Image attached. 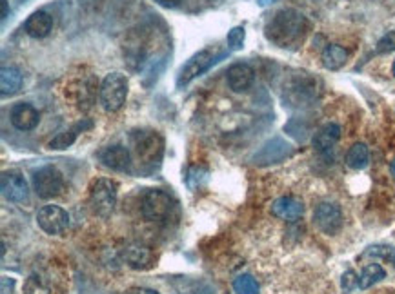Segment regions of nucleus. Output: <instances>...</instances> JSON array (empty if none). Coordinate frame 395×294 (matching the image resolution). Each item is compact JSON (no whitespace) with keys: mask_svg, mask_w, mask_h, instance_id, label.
I'll return each instance as SVG.
<instances>
[{"mask_svg":"<svg viewBox=\"0 0 395 294\" xmlns=\"http://www.w3.org/2000/svg\"><path fill=\"white\" fill-rule=\"evenodd\" d=\"M266 38L270 42L275 44L282 49H292L302 44L308 31H310V22L301 11L286 8L273 15L266 24Z\"/></svg>","mask_w":395,"mask_h":294,"instance_id":"nucleus-1","label":"nucleus"},{"mask_svg":"<svg viewBox=\"0 0 395 294\" xmlns=\"http://www.w3.org/2000/svg\"><path fill=\"white\" fill-rule=\"evenodd\" d=\"M118 187L109 178H99L93 182L90 191V206L97 216H109L117 206Z\"/></svg>","mask_w":395,"mask_h":294,"instance_id":"nucleus-2","label":"nucleus"},{"mask_svg":"<svg viewBox=\"0 0 395 294\" xmlns=\"http://www.w3.org/2000/svg\"><path fill=\"white\" fill-rule=\"evenodd\" d=\"M127 98V79L123 73H109L100 85V102L104 109L115 113L123 108Z\"/></svg>","mask_w":395,"mask_h":294,"instance_id":"nucleus-3","label":"nucleus"},{"mask_svg":"<svg viewBox=\"0 0 395 294\" xmlns=\"http://www.w3.org/2000/svg\"><path fill=\"white\" fill-rule=\"evenodd\" d=\"M173 200L162 189H150L144 193L141 202V211L142 216L150 222H162L171 216L173 211Z\"/></svg>","mask_w":395,"mask_h":294,"instance_id":"nucleus-4","label":"nucleus"},{"mask_svg":"<svg viewBox=\"0 0 395 294\" xmlns=\"http://www.w3.org/2000/svg\"><path fill=\"white\" fill-rule=\"evenodd\" d=\"M33 189L44 200L55 198V196H59L64 191V177H62L61 171L53 168V165L40 168L37 173L33 174Z\"/></svg>","mask_w":395,"mask_h":294,"instance_id":"nucleus-5","label":"nucleus"},{"mask_svg":"<svg viewBox=\"0 0 395 294\" xmlns=\"http://www.w3.org/2000/svg\"><path fill=\"white\" fill-rule=\"evenodd\" d=\"M313 224L320 233L334 236L343 227V211L334 202H323L313 211Z\"/></svg>","mask_w":395,"mask_h":294,"instance_id":"nucleus-6","label":"nucleus"},{"mask_svg":"<svg viewBox=\"0 0 395 294\" xmlns=\"http://www.w3.org/2000/svg\"><path fill=\"white\" fill-rule=\"evenodd\" d=\"M37 224L44 233L61 234L70 225V215L59 206H44L37 213Z\"/></svg>","mask_w":395,"mask_h":294,"instance_id":"nucleus-7","label":"nucleus"},{"mask_svg":"<svg viewBox=\"0 0 395 294\" xmlns=\"http://www.w3.org/2000/svg\"><path fill=\"white\" fill-rule=\"evenodd\" d=\"M215 62V56L212 51L203 49V51L195 53L186 64L183 65V70L179 73V85L189 84L193 79H197L199 75H203L204 71Z\"/></svg>","mask_w":395,"mask_h":294,"instance_id":"nucleus-8","label":"nucleus"},{"mask_svg":"<svg viewBox=\"0 0 395 294\" xmlns=\"http://www.w3.org/2000/svg\"><path fill=\"white\" fill-rule=\"evenodd\" d=\"M0 187H2V195H4L6 200L15 202V204H20V202L28 200L29 196V186L26 182V178L20 173H10L2 174V180H0Z\"/></svg>","mask_w":395,"mask_h":294,"instance_id":"nucleus-9","label":"nucleus"},{"mask_svg":"<svg viewBox=\"0 0 395 294\" xmlns=\"http://www.w3.org/2000/svg\"><path fill=\"white\" fill-rule=\"evenodd\" d=\"M272 213L286 222H295L304 215V204L293 196H281L272 204Z\"/></svg>","mask_w":395,"mask_h":294,"instance_id":"nucleus-10","label":"nucleus"},{"mask_svg":"<svg viewBox=\"0 0 395 294\" xmlns=\"http://www.w3.org/2000/svg\"><path fill=\"white\" fill-rule=\"evenodd\" d=\"M11 124L19 131H31L38 126V111L31 106V104H17L11 109Z\"/></svg>","mask_w":395,"mask_h":294,"instance_id":"nucleus-11","label":"nucleus"},{"mask_svg":"<svg viewBox=\"0 0 395 294\" xmlns=\"http://www.w3.org/2000/svg\"><path fill=\"white\" fill-rule=\"evenodd\" d=\"M100 162L113 171H127L132 165V156L124 145H109L100 153Z\"/></svg>","mask_w":395,"mask_h":294,"instance_id":"nucleus-12","label":"nucleus"},{"mask_svg":"<svg viewBox=\"0 0 395 294\" xmlns=\"http://www.w3.org/2000/svg\"><path fill=\"white\" fill-rule=\"evenodd\" d=\"M255 80V71L251 65L248 64H233L228 70V85L230 89H233L235 93H240V91H246L249 85L254 84Z\"/></svg>","mask_w":395,"mask_h":294,"instance_id":"nucleus-13","label":"nucleus"},{"mask_svg":"<svg viewBox=\"0 0 395 294\" xmlns=\"http://www.w3.org/2000/svg\"><path fill=\"white\" fill-rule=\"evenodd\" d=\"M133 145H135V151L139 156L142 158H153L155 153H160V147H162V138H160L157 133L153 131H142L137 136H133Z\"/></svg>","mask_w":395,"mask_h":294,"instance_id":"nucleus-14","label":"nucleus"},{"mask_svg":"<svg viewBox=\"0 0 395 294\" xmlns=\"http://www.w3.org/2000/svg\"><path fill=\"white\" fill-rule=\"evenodd\" d=\"M123 258L127 266L133 267V269H144V267L150 266L151 261V251L142 245V243H127L126 247L123 249Z\"/></svg>","mask_w":395,"mask_h":294,"instance_id":"nucleus-15","label":"nucleus"},{"mask_svg":"<svg viewBox=\"0 0 395 294\" xmlns=\"http://www.w3.org/2000/svg\"><path fill=\"white\" fill-rule=\"evenodd\" d=\"M53 28L52 15L46 11H35L28 20H26V33L33 38H44L49 35Z\"/></svg>","mask_w":395,"mask_h":294,"instance_id":"nucleus-16","label":"nucleus"},{"mask_svg":"<svg viewBox=\"0 0 395 294\" xmlns=\"http://www.w3.org/2000/svg\"><path fill=\"white\" fill-rule=\"evenodd\" d=\"M339 138H341V127L337 124H334V122H330V124L323 126L316 133V136H313V147L317 151H320V153H326V151H330L337 144Z\"/></svg>","mask_w":395,"mask_h":294,"instance_id":"nucleus-17","label":"nucleus"},{"mask_svg":"<svg viewBox=\"0 0 395 294\" xmlns=\"http://www.w3.org/2000/svg\"><path fill=\"white\" fill-rule=\"evenodd\" d=\"M346 60H348V51L339 44H330L323 51V65L330 71L341 70L346 64Z\"/></svg>","mask_w":395,"mask_h":294,"instance_id":"nucleus-18","label":"nucleus"},{"mask_svg":"<svg viewBox=\"0 0 395 294\" xmlns=\"http://www.w3.org/2000/svg\"><path fill=\"white\" fill-rule=\"evenodd\" d=\"M22 88V75L19 70L15 67H2L0 71V93L8 97V95H15Z\"/></svg>","mask_w":395,"mask_h":294,"instance_id":"nucleus-19","label":"nucleus"},{"mask_svg":"<svg viewBox=\"0 0 395 294\" xmlns=\"http://www.w3.org/2000/svg\"><path fill=\"white\" fill-rule=\"evenodd\" d=\"M88 127H91V122H79L77 126L70 127L68 131H64V133H61L59 136H55L52 142H49V149H66V147H70L73 142H75V138L79 136L80 131L88 129Z\"/></svg>","mask_w":395,"mask_h":294,"instance_id":"nucleus-20","label":"nucleus"},{"mask_svg":"<svg viewBox=\"0 0 395 294\" xmlns=\"http://www.w3.org/2000/svg\"><path fill=\"white\" fill-rule=\"evenodd\" d=\"M386 278V271L379 263H370L359 275V289H370L375 284Z\"/></svg>","mask_w":395,"mask_h":294,"instance_id":"nucleus-21","label":"nucleus"},{"mask_svg":"<svg viewBox=\"0 0 395 294\" xmlns=\"http://www.w3.org/2000/svg\"><path fill=\"white\" fill-rule=\"evenodd\" d=\"M370 162V151L364 144H353L350 147V151L346 153V163H348V168L352 169H364Z\"/></svg>","mask_w":395,"mask_h":294,"instance_id":"nucleus-22","label":"nucleus"},{"mask_svg":"<svg viewBox=\"0 0 395 294\" xmlns=\"http://www.w3.org/2000/svg\"><path fill=\"white\" fill-rule=\"evenodd\" d=\"M233 291L237 294H259L261 287L251 275H240L233 281Z\"/></svg>","mask_w":395,"mask_h":294,"instance_id":"nucleus-23","label":"nucleus"},{"mask_svg":"<svg viewBox=\"0 0 395 294\" xmlns=\"http://www.w3.org/2000/svg\"><path fill=\"white\" fill-rule=\"evenodd\" d=\"M362 256H375V258H382V260L390 261L392 266L395 267V249L390 247V245H372L364 251Z\"/></svg>","mask_w":395,"mask_h":294,"instance_id":"nucleus-24","label":"nucleus"},{"mask_svg":"<svg viewBox=\"0 0 395 294\" xmlns=\"http://www.w3.org/2000/svg\"><path fill=\"white\" fill-rule=\"evenodd\" d=\"M24 294H49V287L40 276L31 275L24 284Z\"/></svg>","mask_w":395,"mask_h":294,"instance_id":"nucleus-25","label":"nucleus"},{"mask_svg":"<svg viewBox=\"0 0 395 294\" xmlns=\"http://www.w3.org/2000/svg\"><path fill=\"white\" fill-rule=\"evenodd\" d=\"M245 37H246V31L245 28H233L230 33H228V44H230V47L233 49V51H237V49H240V47L245 46Z\"/></svg>","mask_w":395,"mask_h":294,"instance_id":"nucleus-26","label":"nucleus"},{"mask_svg":"<svg viewBox=\"0 0 395 294\" xmlns=\"http://www.w3.org/2000/svg\"><path fill=\"white\" fill-rule=\"evenodd\" d=\"M395 51V29L388 31L385 37L377 42V53H390Z\"/></svg>","mask_w":395,"mask_h":294,"instance_id":"nucleus-27","label":"nucleus"},{"mask_svg":"<svg viewBox=\"0 0 395 294\" xmlns=\"http://www.w3.org/2000/svg\"><path fill=\"white\" fill-rule=\"evenodd\" d=\"M341 287H343L344 293H352L353 289L359 287V276L353 271H346L341 278Z\"/></svg>","mask_w":395,"mask_h":294,"instance_id":"nucleus-28","label":"nucleus"},{"mask_svg":"<svg viewBox=\"0 0 395 294\" xmlns=\"http://www.w3.org/2000/svg\"><path fill=\"white\" fill-rule=\"evenodd\" d=\"M13 287H15L13 278L4 276V278H2V294H11L13 293Z\"/></svg>","mask_w":395,"mask_h":294,"instance_id":"nucleus-29","label":"nucleus"},{"mask_svg":"<svg viewBox=\"0 0 395 294\" xmlns=\"http://www.w3.org/2000/svg\"><path fill=\"white\" fill-rule=\"evenodd\" d=\"M155 2L162 8H177V6L183 4V0H155Z\"/></svg>","mask_w":395,"mask_h":294,"instance_id":"nucleus-30","label":"nucleus"},{"mask_svg":"<svg viewBox=\"0 0 395 294\" xmlns=\"http://www.w3.org/2000/svg\"><path fill=\"white\" fill-rule=\"evenodd\" d=\"M127 294H159V293L153 289H146V287H135V289H132Z\"/></svg>","mask_w":395,"mask_h":294,"instance_id":"nucleus-31","label":"nucleus"},{"mask_svg":"<svg viewBox=\"0 0 395 294\" xmlns=\"http://www.w3.org/2000/svg\"><path fill=\"white\" fill-rule=\"evenodd\" d=\"M0 6H2V20L8 17V13H10V8H8V0H0Z\"/></svg>","mask_w":395,"mask_h":294,"instance_id":"nucleus-32","label":"nucleus"},{"mask_svg":"<svg viewBox=\"0 0 395 294\" xmlns=\"http://www.w3.org/2000/svg\"><path fill=\"white\" fill-rule=\"evenodd\" d=\"M390 173H392V177H394V180H395V160L390 163Z\"/></svg>","mask_w":395,"mask_h":294,"instance_id":"nucleus-33","label":"nucleus"},{"mask_svg":"<svg viewBox=\"0 0 395 294\" xmlns=\"http://www.w3.org/2000/svg\"><path fill=\"white\" fill-rule=\"evenodd\" d=\"M394 76H395V62H394Z\"/></svg>","mask_w":395,"mask_h":294,"instance_id":"nucleus-34","label":"nucleus"}]
</instances>
